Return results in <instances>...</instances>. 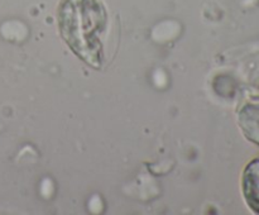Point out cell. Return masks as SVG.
I'll return each mask as SVG.
<instances>
[{
  "label": "cell",
  "instance_id": "1",
  "mask_svg": "<svg viewBox=\"0 0 259 215\" xmlns=\"http://www.w3.org/2000/svg\"><path fill=\"white\" fill-rule=\"evenodd\" d=\"M244 195L248 204L259 212V159L252 162L244 172Z\"/></svg>",
  "mask_w": 259,
  "mask_h": 215
}]
</instances>
